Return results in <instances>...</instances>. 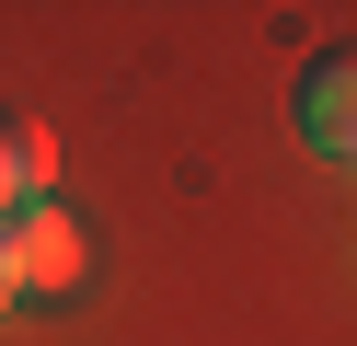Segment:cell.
Returning <instances> with one entry per match:
<instances>
[{
  "label": "cell",
  "instance_id": "3957f363",
  "mask_svg": "<svg viewBox=\"0 0 357 346\" xmlns=\"http://www.w3.org/2000/svg\"><path fill=\"white\" fill-rule=\"evenodd\" d=\"M47 173H58V150H47V127H35V115H12V104H0V219H12V208H35V196H47Z\"/></svg>",
  "mask_w": 357,
  "mask_h": 346
},
{
  "label": "cell",
  "instance_id": "7a4b0ae2",
  "mask_svg": "<svg viewBox=\"0 0 357 346\" xmlns=\"http://www.w3.org/2000/svg\"><path fill=\"white\" fill-rule=\"evenodd\" d=\"M300 138H311L323 161L357 150V58H346V46H323V58L300 69Z\"/></svg>",
  "mask_w": 357,
  "mask_h": 346
},
{
  "label": "cell",
  "instance_id": "6da1fadb",
  "mask_svg": "<svg viewBox=\"0 0 357 346\" xmlns=\"http://www.w3.org/2000/svg\"><path fill=\"white\" fill-rule=\"evenodd\" d=\"M0 243H12V277H24V289H70V277H81V231H70V208H58V196L12 208Z\"/></svg>",
  "mask_w": 357,
  "mask_h": 346
},
{
  "label": "cell",
  "instance_id": "277c9868",
  "mask_svg": "<svg viewBox=\"0 0 357 346\" xmlns=\"http://www.w3.org/2000/svg\"><path fill=\"white\" fill-rule=\"evenodd\" d=\"M12 300H24V277H12V243H0V312H12Z\"/></svg>",
  "mask_w": 357,
  "mask_h": 346
}]
</instances>
